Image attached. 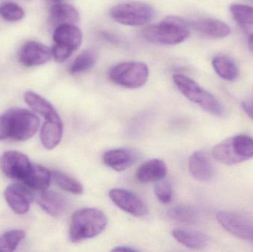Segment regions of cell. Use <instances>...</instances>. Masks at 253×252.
<instances>
[{
  "label": "cell",
  "instance_id": "obj_20",
  "mask_svg": "<svg viewBox=\"0 0 253 252\" xmlns=\"http://www.w3.org/2000/svg\"><path fill=\"white\" fill-rule=\"evenodd\" d=\"M190 26L204 35L215 38H224L230 34L228 25L218 19H199L192 22Z\"/></svg>",
  "mask_w": 253,
  "mask_h": 252
},
{
  "label": "cell",
  "instance_id": "obj_2",
  "mask_svg": "<svg viewBox=\"0 0 253 252\" xmlns=\"http://www.w3.org/2000/svg\"><path fill=\"white\" fill-rule=\"evenodd\" d=\"M190 27V24L182 18L168 16L159 23L145 27L141 34L150 42L175 45L188 38Z\"/></svg>",
  "mask_w": 253,
  "mask_h": 252
},
{
  "label": "cell",
  "instance_id": "obj_27",
  "mask_svg": "<svg viewBox=\"0 0 253 252\" xmlns=\"http://www.w3.org/2000/svg\"><path fill=\"white\" fill-rule=\"evenodd\" d=\"M97 61L96 53L93 50H84L74 59L70 67V72L72 74H79L91 69Z\"/></svg>",
  "mask_w": 253,
  "mask_h": 252
},
{
  "label": "cell",
  "instance_id": "obj_3",
  "mask_svg": "<svg viewBox=\"0 0 253 252\" xmlns=\"http://www.w3.org/2000/svg\"><path fill=\"white\" fill-rule=\"evenodd\" d=\"M108 225V218L98 209L84 208L73 215L70 226V239L79 243L90 239L102 233Z\"/></svg>",
  "mask_w": 253,
  "mask_h": 252
},
{
  "label": "cell",
  "instance_id": "obj_24",
  "mask_svg": "<svg viewBox=\"0 0 253 252\" xmlns=\"http://www.w3.org/2000/svg\"><path fill=\"white\" fill-rule=\"evenodd\" d=\"M24 98H25V102L29 105L30 108L44 116L45 119L51 118L52 116L57 114L56 109L48 101L34 92H26L24 95Z\"/></svg>",
  "mask_w": 253,
  "mask_h": 252
},
{
  "label": "cell",
  "instance_id": "obj_13",
  "mask_svg": "<svg viewBox=\"0 0 253 252\" xmlns=\"http://www.w3.org/2000/svg\"><path fill=\"white\" fill-rule=\"evenodd\" d=\"M53 38L54 44L74 53L81 46L83 34L75 25L64 24L56 27Z\"/></svg>",
  "mask_w": 253,
  "mask_h": 252
},
{
  "label": "cell",
  "instance_id": "obj_6",
  "mask_svg": "<svg viewBox=\"0 0 253 252\" xmlns=\"http://www.w3.org/2000/svg\"><path fill=\"white\" fill-rule=\"evenodd\" d=\"M149 68L140 62H126L117 64L108 72L110 79L117 85L129 89L142 87L149 77Z\"/></svg>",
  "mask_w": 253,
  "mask_h": 252
},
{
  "label": "cell",
  "instance_id": "obj_10",
  "mask_svg": "<svg viewBox=\"0 0 253 252\" xmlns=\"http://www.w3.org/2000/svg\"><path fill=\"white\" fill-rule=\"evenodd\" d=\"M4 195L10 208L19 215L25 214L29 210L34 198L31 189L23 183L10 184L4 190Z\"/></svg>",
  "mask_w": 253,
  "mask_h": 252
},
{
  "label": "cell",
  "instance_id": "obj_4",
  "mask_svg": "<svg viewBox=\"0 0 253 252\" xmlns=\"http://www.w3.org/2000/svg\"><path fill=\"white\" fill-rule=\"evenodd\" d=\"M173 81L178 90L188 100L200 106L204 110L215 116L224 115L225 110L221 102L190 77L183 74H175Z\"/></svg>",
  "mask_w": 253,
  "mask_h": 252
},
{
  "label": "cell",
  "instance_id": "obj_19",
  "mask_svg": "<svg viewBox=\"0 0 253 252\" xmlns=\"http://www.w3.org/2000/svg\"><path fill=\"white\" fill-rule=\"evenodd\" d=\"M51 179V173L47 169L37 164H32L29 173L22 183L31 190L42 192L47 189Z\"/></svg>",
  "mask_w": 253,
  "mask_h": 252
},
{
  "label": "cell",
  "instance_id": "obj_17",
  "mask_svg": "<svg viewBox=\"0 0 253 252\" xmlns=\"http://www.w3.org/2000/svg\"><path fill=\"white\" fill-rule=\"evenodd\" d=\"M136 154L128 149H111L105 152L102 157L105 165L118 172L129 168L136 161Z\"/></svg>",
  "mask_w": 253,
  "mask_h": 252
},
{
  "label": "cell",
  "instance_id": "obj_36",
  "mask_svg": "<svg viewBox=\"0 0 253 252\" xmlns=\"http://www.w3.org/2000/svg\"><path fill=\"white\" fill-rule=\"evenodd\" d=\"M251 103L252 104V105H253V102H251Z\"/></svg>",
  "mask_w": 253,
  "mask_h": 252
},
{
  "label": "cell",
  "instance_id": "obj_23",
  "mask_svg": "<svg viewBox=\"0 0 253 252\" xmlns=\"http://www.w3.org/2000/svg\"><path fill=\"white\" fill-rule=\"evenodd\" d=\"M212 64L215 72L226 81H234L239 76V70L236 62L228 56H216L212 59Z\"/></svg>",
  "mask_w": 253,
  "mask_h": 252
},
{
  "label": "cell",
  "instance_id": "obj_11",
  "mask_svg": "<svg viewBox=\"0 0 253 252\" xmlns=\"http://www.w3.org/2000/svg\"><path fill=\"white\" fill-rule=\"evenodd\" d=\"M109 197L117 207L132 216L141 217L147 215V208L144 203L129 191L113 189L110 191Z\"/></svg>",
  "mask_w": 253,
  "mask_h": 252
},
{
  "label": "cell",
  "instance_id": "obj_26",
  "mask_svg": "<svg viewBox=\"0 0 253 252\" xmlns=\"http://www.w3.org/2000/svg\"><path fill=\"white\" fill-rule=\"evenodd\" d=\"M230 11L235 20L245 31L253 34V7L246 4H234L230 6Z\"/></svg>",
  "mask_w": 253,
  "mask_h": 252
},
{
  "label": "cell",
  "instance_id": "obj_29",
  "mask_svg": "<svg viewBox=\"0 0 253 252\" xmlns=\"http://www.w3.org/2000/svg\"><path fill=\"white\" fill-rule=\"evenodd\" d=\"M25 237V232L20 229H13L5 232L0 237V252L14 251Z\"/></svg>",
  "mask_w": 253,
  "mask_h": 252
},
{
  "label": "cell",
  "instance_id": "obj_14",
  "mask_svg": "<svg viewBox=\"0 0 253 252\" xmlns=\"http://www.w3.org/2000/svg\"><path fill=\"white\" fill-rule=\"evenodd\" d=\"M37 203L42 209L52 217H59L63 216L68 209L66 198L54 191H42L37 198Z\"/></svg>",
  "mask_w": 253,
  "mask_h": 252
},
{
  "label": "cell",
  "instance_id": "obj_7",
  "mask_svg": "<svg viewBox=\"0 0 253 252\" xmlns=\"http://www.w3.org/2000/svg\"><path fill=\"white\" fill-rule=\"evenodd\" d=\"M155 10L143 1H130L114 6L110 14L114 20L127 26H141L148 24L155 16Z\"/></svg>",
  "mask_w": 253,
  "mask_h": 252
},
{
  "label": "cell",
  "instance_id": "obj_32",
  "mask_svg": "<svg viewBox=\"0 0 253 252\" xmlns=\"http://www.w3.org/2000/svg\"><path fill=\"white\" fill-rule=\"evenodd\" d=\"M242 106L245 112L253 120V105L251 102H243Z\"/></svg>",
  "mask_w": 253,
  "mask_h": 252
},
{
  "label": "cell",
  "instance_id": "obj_33",
  "mask_svg": "<svg viewBox=\"0 0 253 252\" xmlns=\"http://www.w3.org/2000/svg\"><path fill=\"white\" fill-rule=\"evenodd\" d=\"M113 251L114 252H135L137 250H134V249L130 248L129 247H126V246H122V247H118L117 248L114 249Z\"/></svg>",
  "mask_w": 253,
  "mask_h": 252
},
{
  "label": "cell",
  "instance_id": "obj_1",
  "mask_svg": "<svg viewBox=\"0 0 253 252\" xmlns=\"http://www.w3.org/2000/svg\"><path fill=\"white\" fill-rule=\"evenodd\" d=\"M40 124V118L31 111L12 108L0 115V140H28L35 135Z\"/></svg>",
  "mask_w": 253,
  "mask_h": 252
},
{
  "label": "cell",
  "instance_id": "obj_34",
  "mask_svg": "<svg viewBox=\"0 0 253 252\" xmlns=\"http://www.w3.org/2000/svg\"><path fill=\"white\" fill-rule=\"evenodd\" d=\"M248 44H249L250 49H251V51H252L253 53V34L250 35Z\"/></svg>",
  "mask_w": 253,
  "mask_h": 252
},
{
  "label": "cell",
  "instance_id": "obj_5",
  "mask_svg": "<svg viewBox=\"0 0 253 252\" xmlns=\"http://www.w3.org/2000/svg\"><path fill=\"white\" fill-rule=\"evenodd\" d=\"M212 156L225 165H235L253 158V139L238 135L223 141L212 149Z\"/></svg>",
  "mask_w": 253,
  "mask_h": 252
},
{
  "label": "cell",
  "instance_id": "obj_12",
  "mask_svg": "<svg viewBox=\"0 0 253 252\" xmlns=\"http://www.w3.org/2000/svg\"><path fill=\"white\" fill-rule=\"evenodd\" d=\"M51 57L50 49L42 43L34 41L25 43L19 53V61L27 67L44 65L49 62Z\"/></svg>",
  "mask_w": 253,
  "mask_h": 252
},
{
  "label": "cell",
  "instance_id": "obj_21",
  "mask_svg": "<svg viewBox=\"0 0 253 252\" xmlns=\"http://www.w3.org/2000/svg\"><path fill=\"white\" fill-rule=\"evenodd\" d=\"M50 20L55 25L77 23L80 21L78 10L71 4L58 3L52 6L50 10Z\"/></svg>",
  "mask_w": 253,
  "mask_h": 252
},
{
  "label": "cell",
  "instance_id": "obj_22",
  "mask_svg": "<svg viewBox=\"0 0 253 252\" xmlns=\"http://www.w3.org/2000/svg\"><path fill=\"white\" fill-rule=\"evenodd\" d=\"M172 236L180 244L187 248L200 250L209 244V238L205 234L195 231L175 229L172 231Z\"/></svg>",
  "mask_w": 253,
  "mask_h": 252
},
{
  "label": "cell",
  "instance_id": "obj_28",
  "mask_svg": "<svg viewBox=\"0 0 253 252\" xmlns=\"http://www.w3.org/2000/svg\"><path fill=\"white\" fill-rule=\"evenodd\" d=\"M51 175L55 183L63 190L75 195H80L84 192L83 185L77 179L60 171H53Z\"/></svg>",
  "mask_w": 253,
  "mask_h": 252
},
{
  "label": "cell",
  "instance_id": "obj_8",
  "mask_svg": "<svg viewBox=\"0 0 253 252\" xmlns=\"http://www.w3.org/2000/svg\"><path fill=\"white\" fill-rule=\"evenodd\" d=\"M32 164L25 154L7 151L0 157V169L9 179L22 182L29 173Z\"/></svg>",
  "mask_w": 253,
  "mask_h": 252
},
{
  "label": "cell",
  "instance_id": "obj_25",
  "mask_svg": "<svg viewBox=\"0 0 253 252\" xmlns=\"http://www.w3.org/2000/svg\"><path fill=\"white\" fill-rule=\"evenodd\" d=\"M171 220L184 224H194L199 220L198 210L190 206L179 205L172 207L168 212Z\"/></svg>",
  "mask_w": 253,
  "mask_h": 252
},
{
  "label": "cell",
  "instance_id": "obj_18",
  "mask_svg": "<svg viewBox=\"0 0 253 252\" xmlns=\"http://www.w3.org/2000/svg\"><path fill=\"white\" fill-rule=\"evenodd\" d=\"M168 173L166 164L160 159H153L140 166L136 172L137 180L141 183L159 181Z\"/></svg>",
  "mask_w": 253,
  "mask_h": 252
},
{
  "label": "cell",
  "instance_id": "obj_31",
  "mask_svg": "<svg viewBox=\"0 0 253 252\" xmlns=\"http://www.w3.org/2000/svg\"><path fill=\"white\" fill-rule=\"evenodd\" d=\"M154 191L156 198L162 204H169L172 201V186L169 182L163 179L159 180L155 186Z\"/></svg>",
  "mask_w": 253,
  "mask_h": 252
},
{
  "label": "cell",
  "instance_id": "obj_16",
  "mask_svg": "<svg viewBox=\"0 0 253 252\" xmlns=\"http://www.w3.org/2000/svg\"><path fill=\"white\" fill-rule=\"evenodd\" d=\"M189 171L199 181H209L214 175L213 167L209 157L202 151L195 152L189 158Z\"/></svg>",
  "mask_w": 253,
  "mask_h": 252
},
{
  "label": "cell",
  "instance_id": "obj_35",
  "mask_svg": "<svg viewBox=\"0 0 253 252\" xmlns=\"http://www.w3.org/2000/svg\"><path fill=\"white\" fill-rule=\"evenodd\" d=\"M51 2L54 3V4H58V3H62L64 0H49Z\"/></svg>",
  "mask_w": 253,
  "mask_h": 252
},
{
  "label": "cell",
  "instance_id": "obj_37",
  "mask_svg": "<svg viewBox=\"0 0 253 252\" xmlns=\"http://www.w3.org/2000/svg\"><path fill=\"white\" fill-rule=\"evenodd\" d=\"M251 1H253V0H251Z\"/></svg>",
  "mask_w": 253,
  "mask_h": 252
},
{
  "label": "cell",
  "instance_id": "obj_15",
  "mask_svg": "<svg viewBox=\"0 0 253 252\" xmlns=\"http://www.w3.org/2000/svg\"><path fill=\"white\" fill-rule=\"evenodd\" d=\"M63 133V124L57 114L45 119L41 129L40 139L47 149H53L60 143Z\"/></svg>",
  "mask_w": 253,
  "mask_h": 252
},
{
  "label": "cell",
  "instance_id": "obj_9",
  "mask_svg": "<svg viewBox=\"0 0 253 252\" xmlns=\"http://www.w3.org/2000/svg\"><path fill=\"white\" fill-rule=\"evenodd\" d=\"M216 219L229 233L253 244V223L249 219L237 213L227 212L217 213Z\"/></svg>",
  "mask_w": 253,
  "mask_h": 252
},
{
  "label": "cell",
  "instance_id": "obj_30",
  "mask_svg": "<svg viewBox=\"0 0 253 252\" xmlns=\"http://www.w3.org/2000/svg\"><path fill=\"white\" fill-rule=\"evenodd\" d=\"M0 16L4 20L17 22L23 19L25 11L16 3L6 2L0 6Z\"/></svg>",
  "mask_w": 253,
  "mask_h": 252
}]
</instances>
